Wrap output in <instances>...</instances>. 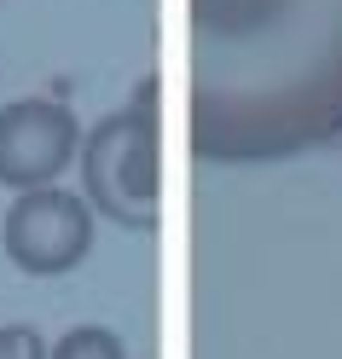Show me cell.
Returning a JSON list of instances; mask_svg holds the SVG:
<instances>
[{
  "instance_id": "3957f363",
  "label": "cell",
  "mask_w": 342,
  "mask_h": 359,
  "mask_svg": "<svg viewBox=\"0 0 342 359\" xmlns=\"http://www.w3.org/2000/svg\"><path fill=\"white\" fill-rule=\"evenodd\" d=\"M0 243L18 273L29 278H58V273H76L93 250V209L87 197L76 191H24L18 203L6 209V226H0Z\"/></svg>"
},
{
  "instance_id": "6da1fadb",
  "label": "cell",
  "mask_w": 342,
  "mask_h": 359,
  "mask_svg": "<svg viewBox=\"0 0 342 359\" xmlns=\"http://www.w3.org/2000/svg\"><path fill=\"white\" fill-rule=\"evenodd\" d=\"M342 140V0H186V145L284 163Z\"/></svg>"
},
{
  "instance_id": "8992f818",
  "label": "cell",
  "mask_w": 342,
  "mask_h": 359,
  "mask_svg": "<svg viewBox=\"0 0 342 359\" xmlns=\"http://www.w3.org/2000/svg\"><path fill=\"white\" fill-rule=\"evenodd\" d=\"M0 359H47V342L35 325H0Z\"/></svg>"
},
{
  "instance_id": "277c9868",
  "label": "cell",
  "mask_w": 342,
  "mask_h": 359,
  "mask_svg": "<svg viewBox=\"0 0 342 359\" xmlns=\"http://www.w3.org/2000/svg\"><path fill=\"white\" fill-rule=\"evenodd\" d=\"M81 156L76 110L58 99H12L0 104V186L47 191L53 180Z\"/></svg>"
},
{
  "instance_id": "5b68a950",
  "label": "cell",
  "mask_w": 342,
  "mask_h": 359,
  "mask_svg": "<svg viewBox=\"0 0 342 359\" xmlns=\"http://www.w3.org/2000/svg\"><path fill=\"white\" fill-rule=\"evenodd\" d=\"M47 359H128V348L110 325H70L47 348Z\"/></svg>"
},
{
  "instance_id": "7a4b0ae2",
  "label": "cell",
  "mask_w": 342,
  "mask_h": 359,
  "mask_svg": "<svg viewBox=\"0 0 342 359\" xmlns=\"http://www.w3.org/2000/svg\"><path fill=\"white\" fill-rule=\"evenodd\" d=\"M81 197L87 209L128 232L157 226V81H140L133 99L81 140Z\"/></svg>"
}]
</instances>
